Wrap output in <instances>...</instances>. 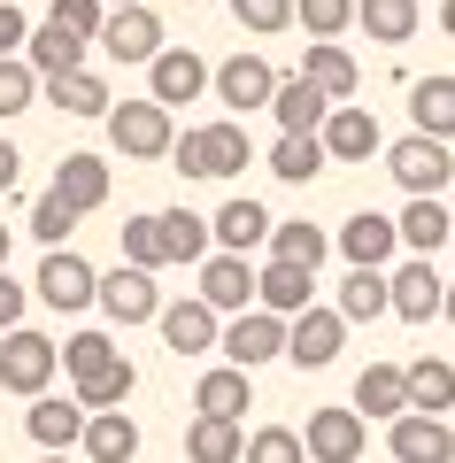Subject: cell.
Listing matches in <instances>:
<instances>
[{
    "instance_id": "obj_1",
    "label": "cell",
    "mask_w": 455,
    "mask_h": 463,
    "mask_svg": "<svg viewBox=\"0 0 455 463\" xmlns=\"http://www.w3.org/2000/svg\"><path fill=\"white\" fill-rule=\"evenodd\" d=\"M247 163H255V147H247L240 116H224V124H185L170 139V170H185V178H240Z\"/></svg>"
},
{
    "instance_id": "obj_2",
    "label": "cell",
    "mask_w": 455,
    "mask_h": 463,
    "mask_svg": "<svg viewBox=\"0 0 455 463\" xmlns=\"http://www.w3.org/2000/svg\"><path fill=\"white\" fill-rule=\"evenodd\" d=\"M170 139H178V124H170V109L155 93L147 100H124V109H109V147L124 155V163H163Z\"/></svg>"
},
{
    "instance_id": "obj_3",
    "label": "cell",
    "mask_w": 455,
    "mask_h": 463,
    "mask_svg": "<svg viewBox=\"0 0 455 463\" xmlns=\"http://www.w3.org/2000/svg\"><path fill=\"white\" fill-rule=\"evenodd\" d=\"M54 371H62V347L47 340V332H0V394H47L54 386Z\"/></svg>"
},
{
    "instance_id": "obj_4",
    "label": "cell",
    "mask_w": 455,
    "mask_h": 463,
    "mask_svg": "<svg viewBox=\"0 0 455 463\" xmlns=\"http://www.w3.org/2000/svg\"><path fill=\"white\" fill-rule=\"evenodd\" d=\"M216 355L240 364V371H262L270 355H286V317L262 309V301H255V309H240V317L224 325V340H216Z\"/></svg>"
},
{
    "instance_id": "obj_5",
    "label": "cell",
    "mask_w": 455,
    "mask_h": 463,
    "mask_svg": "<svg viewBox=\"0 0 455 463\" xmlns=\"http://www.w3.org/2000/svg\"><path fill=\"white\" fill-rule=\"evenodd\" d=\"M386 170H393L402 194H440V185L455 178V155H448V139L409 132V139H393V147H386Z\"/></svg>"
},
{
    "instance_id": "obj_6",
    "label": "cell",
    "mask_w": 455,
    "mask_h": 463,
    "mask_svg": "<svg viewBox=\"0 0 455 463\" xmlns=\"http://www.w3.org/2000/svg\"><path fill=\"white\" fill-rule=\"evenodd\" d=\"M163 16H155V8H147V0H131V8H109V24H100V54H109V62H155V54H163Z\"/></svg>"
},
{
    "instance_id": "obj_7",
    "label": "cell",
    "mask_w": 455,
    "mask_h": 463,
    "mask_svg": "<svg viewBox=\"0 0 455 463\" xmlns=\"http://www.w3.org/2000/svg\"><path fill=\"white\" fill-rule=\"evenodd\" d=\"M340 340H347V317L340 309H301V317H286V364L293 371H325V364H340Z\"/></svg>"
},
{
    "instance_id": "obj_8",
    "label": "cell",
    "mask_w": 455,
    "mask_h": 463,
    "mask_svg": "<svg viewBox=\"0 0 455 463\" xmlns=\"http://www.w3.org/2000/svg\"><path fill=\"white\" fill-rule=\"evenodd\" d=\"M39 301L47 309H62V317H78V309H93V294H100V270L85 263V255H70V248H47V263H39Z\"/></svg>"
},
{
    "instance_id": "obj_9",
    "label": "cell",
    "mask_w": 455,
    "mask_h": 463,
    "mask_svg": "<svg viewBox=\"0 0 455 463\" xmlns=\"http://www.w3.org/2000/svg\"><path fill=\"white\" fill-rule=\"evenodd\" d=\"M209 93L224 100L232 116H255V109H270L278 70L262 62V54H232V62H216V70H209Z\"/></svg>"
},
{
    "instance_id": "obj_10",
    "label": "cell",
    "mask_w": 455,
    "mask_h": 463,
    "mask_svg": "<svg viewBox=\"0 0 455 463\" xmlns=\"http://www.w3.org/2000/svg\"><path fill=\"white\" fill-rule=\"evenodd\" d=\"M301 448H309V463H355L371 448V417L363 410H309Z\"/></svg>"
},
{
    "instance_id": "obj_11",
    "label": "cell",
    "mask_w": 455,
    "mask_h": 463,
    "mask_svg": "<svg viewBox=\"0 0 455 463\" xmlns=\"http://www.w3.org/2000/svg\"><path fill=\"white\" fill-rule=\"evenodd\" d=\"M93 301L116 317V325H155V317H163V286H155V270H139V263H116Z\"/></svg>"
},
{
    "instance_id": "obj_12",
    "label": "cell",
    "mask_w": 455,
    "mask_h": 463,
    "mask_svg": "<svg viewBox=\"0 0 455 463\" xmlns=\"http://www.w3.org/2000/svg\"><path fill=\"white\" fill-rule=\"evenodd\" d=\"M194 294L209 301L216 317H240V309H255V263H247V255L209 248V255H201V286H194Z\"/></svg>"
},
{
    "instance_id": "obj_13",
    "label": "cell",
    "mask_w": 455,
    "mask_h": 463,
    "mask_svg": "<svg viewBox=\"0 0 455 463\" xmlns=\"http://www.w3.org/2000/svg\"><path fill=\"white\" fill-rule=\"evenodd\" d=\"M163 347L170 355H216V340H224V317L209 309L201 294H185V301H163Z\"/></svg>"
},
{
    "instance_id": "obj_14",
    "label": "cell",
    "mask_w": 455,
    "mask_h": 463,
    "mask_svg": "<svg viewBox=\"0 0 455 463\" xmlns=\"http://www.w3.org/2000/svg\"><path fill=\"white\" fill-rule=\"evenodd\" d=\"M386 294H393V317H402V325H432L448 279L432 270V255H409L402 270H386Z\"/></svg>"
},
{
    "instance_id": "obj_15",
    "label": "cell",
    "mask_w": 455,
    "mask_h": 463,
    "mask_svg": "<svg viewBox=\"0 0 455 463\" xmlns=\"http://www.w3.org/2000/svg\"><path fill=\"white\" fill-rule=\"evenodd\" d=\"M147 93L163 100V109H185V100L209 93V62H201L194 47H163L155 62H147Z\"/></svg>"
},
{
    "instance_id": "obj_16",
    "label": "cell",
    "mask_w": 455,
    "mask_h": 463,
    "mask_svg": "<svg viewBox=\"0 0 455 463\" xmlns=\"http://www.w3.org/2000/svg\"><path fill=\"white\" fill-rule=\"evenodd\" d=\"M386 440H393V463H455V432L432 410H402Z\"/></svg>"
},
{
    "instance_id": "obj_17",
    "label": "cell",
    "mask_w": 455,
    "mask_h": 463,
    "mask_svg": "<svg viewBox=\"0 0 455 463\" xmlns=\"http://www.w3.org/2000/svg\"><path fill=\"white\" fill-rule=\"evenodd\" d=\"M325 155L332 163H371L378 147H386V139H378V116L371 109H355V100H332V116H325Z\"/></svg>"
},
{
    "instance_id": "obj_18",
    "label": "cell",
    "mask_w": 455,
    "mask_h": 463,
    "mask_svg": "<svg viewBox=\"0 0 455 463\" xmlns=\"http://www.w3.org/2000/svg\"><path fill=\"white\" fill-rule=\"evenodd\" d=\"M270 224H278V216L262 209V201H247V194H232L224 209L209 216V232H216V248H224V255H255V248H270Z\"/></svg>"
},
{
    "instance_id": "obj_19",
    "label": "cell",
    "mask_w": 455,
    "mask_h": 463,
    "mask_svg": "<svg viewBox=\"0 0 455 463\" xmlns=\"http://www.w3.org/2000/svg\"><path fill=\"white\" fill-rule=\"evenodd\" d=\"M393 232H402L409 255H440L455 240V216H448V201H440V194H409V209L393 216Z\"/></svg>"
},
{
    "instance_id": "obj_20",
    "label": "cell",
    "mask_w": 455,
    "mask_h": 463,
    "mask_svg": "<svg viewBox=\"0 0 455 463\" xmlns=\"http://www.w3.org/2000/svg\"><path fill=\"white\" fill-rule=\"evenodd\" d=\"M255 301H262V309H278V317H301L317 301V270L309 263H278V255H270V263L255 270Z\"/></svg>"
},
{
    "instance_id": "obj_21",
    "label": "cell",
    "mask_w": 455,
    "mask_h": 463,
    "mask_svg": "<svg viewBox=\"0 0 455 463\" xmlns=\"http://www.w3.org/2000/svg\"><path fill=\"white\" fill-rule=\"evenodd\" d=\"M340 255H347V263H371V270H386L393 255H402V232H393V216H378V209L347 216V224H340Z\"/></svg>"
},
{
    "instance_id": "obj_22",
    "label": "cell",
    "mask_w": 455,
    "mask_h": 463,
    "mask_svg": "<svg viewBox=\"0 0 455 463\" xmlns=\"http://www.w3.org/2000/svg\"><path fill=\"white\" fill-rule=\"evenodd\" d=\"M301 78H309L325 100H355L363 70H355V54H347L340 39H309V54H301Z\"/></svg>"
},
{
    "instance_id": "obj_23",
    "label": "cell",
    "mask_w": 455,
    "mask_h": 463,
    "mask_svg": "<svg viewBox=\"0 0 455 463\" xmlns=\"http://www.w3.org/2000/svg\"><path fill=\"white\" fill-rule=\"evenodd\" d=\"M24 425H32L39 448H78L85 440V402L78 394H32V410H24Z\"/></svg>"
},
{
    "instance_id": "obj_24",
    "label": "cell",
    "mask_w": 455,
    "mask_h": 463,
    "mask_svg": "<svg viewBox=\"0 0 455 463\" xmlns=\"http://www.w3.org/2000/svg\"><path fill=\"white\" fill-rule=\"evenodd\" d=\"M255 371H240V364H216V371H201V386H194V410L201 417H247L255 410Z\"/></svg>"
},
{
    "instance_id": "obj_25",
    "label": "cell",
    "mask_w": 455,
    "mask_h": 463,
    "mask_svg": "<svg viewBox=\"0 0 455 463\" xmlns=\"http://www.w3.org/2000/svg\"><path fill=\"white\" fill-rule=\"evenodd\" d=\"M270 116H278V132H325V116H332V100L317 93L301 70L293 78H278V93H270Z\"/></svg>"
},
{
    "instance_id": "obj_26",
    "label": "cell",
    "mask_w": 455,
    "mask_h": 463,
    "mask_svg": "<svg viewBox=\"0 0 455 463\" xmlns=\"http://www.w3.org/2000/svg\"><path fill=\"white\" fill-rule=\"evenodd\" d=\"M85 463H131L139 456V425L124 410H85Z\"/></svg>"
},
{
    "instance_id": "obj_27",
    "label": "cell",
    "mask_w": 455,
    "mask_h": 463,
    "mask_svg": "<svg viewBox=\"0 0 455 463\" xmlns=\"http://www.w3.org/2000/svg\"><path fill=\"white\" fill-rule=\"evenodd\" d=\"M85 47H93V39L62 32V24H39V32L24 39V62H32L39 85H47V78H62V70H85Z\"/></svg>"
},
{
    "instance_id": "obj_28",
    "label": "cell",
    "mask_w": 455,
    "mask_h": 463,
    "mask_svg": "<svg viewBox=\"0 0 455 463\" xmlns=\"http://www.w3.org/2000/svg\"><path fill=\"white\" fill-rule=\"evenodd\" d=\"M54 194L78 216H93L100 201H109V163H100V155H62V163H54Z\"/></svg>"
},
{
    "instance_id": "obj_29",
    "label": "cell",
    "mask_w": 455,
    "mask_h": 463,
    "mask_svg": "<svg viewBox=\"0 0 455 463\" xmlns=\"http://www.w3.org/2000/svg\"><path fill=\"white\" fill-rule=\"evenodd\" d=\"M340 317H347V325H378V317H393L386 270H371V263L347 270V279H340Z\"/></svg>"
},
{
    "instance_id": "obj_30",
    "label": "cell",
    "mask_w": 455,
    "mask_h": 463,
    "mask_svg": "<svg viewBox=\"0 0 455 463\" xmlns=\"http://www.w3.org/2000/svg\"><path fill=\"white\" fill-rule=\"evenodd\" d=\"M355 410L363 417H402L409 410V379H402V364H363V379H355Z\"/></svg>"
},
{
    "instance_id": "obj_31",
    "label": "cell",
    "mask_w": 455,
    "mask_h": 463,
    "mask_svg": "<svg viewBox=\"0 0 455 463\" xmlns=\"http://www.w3.org/2000/svg\"><path fill=\"white\" fill-rule=\"evenodd\" d=\"M240 448H247L240 417H201L194 410V425H185V456L194 463H240Z\"/></svg>"
},
{
    "instance_id": "obj_32",
    "label": "cell",
    "mask_w": 455,
    "mask_h": 463,
    "mask_svg": "<svg viewBox=\"0 0 455 463\" xmlns=\"http://www.w3.org/2000/svg\"><path fill=\"white\" fill-rule=\"evenodd\" d=\"M409 124L432 139H455V78H417L409 85Z\"/></svg>"
},
{
    "instance_id": "obj_33",
    "label": "cell",
    "mask_w": 455,
    "mask_h": 463,
    "mask_svg": "<svg viewBox=\"0 0 455 463\" xmlns=\"http://www.w3.org/2000/svg\"><path fill=\"white\" fill-rule=\"evenodd\" d=\"M325 163H332V155H325L317 132H278V147H270V178H286V185H309Z\"/></svg>"
},
{
    "instance_id": "obj_34",
    "label": "cell",
    "mask_w": 455,
    "mask_h": 463,
    "mask_svg": "<svg viewBox=\"0 0 455 463\" xmlns=\"http://www.w3.org/2000/svg\"><path fill=\"white\" fill-rule=\"evenodd\" d=\"M409 379V410H455V364H440V355H417V364H402Z\"/></svg>"
},
{
    "instance_id": "obj_35",
    "label": "cell",
    "mask_w": 455,
    "mask_h": 463,
    "mask_svg": "<svg viewBox=\"0 0 455 463\" xmlns=\"http://www.w3.org/2000/svg\"><path fill=\"white\" fill-rule=\"evenodd\" d=\"M355 24L378 47H409L417 39V0H355Z\"/></svg>"
},
{
    "instance_id": "obj_36",
    "label": "cell",
    "mask_w": 455,
    "mask_h": 463,
    "mask_svg": "<svg viewBox=\"0 0 455 463\" xmlns=\"http://www.w3.org/2000/svg\"><path fill=\"white\" fill-rule=\"evenodd\" d=\"M70 386H78L85 410H124V402L139 394V371H131V355H116V364H100L93 379H70Z\"/></svg>"
},
{
    "instance_id": "obj_37",
    "label": "cell",
    "mask_w": 455,
    "mask_h": 463,
    "mask_svg": "<svg viewBox=\"0 0 455 463\" xmlns=\"http://www.w3.org/2000/svg\"><path fill=\"white\" fill-rule=\"evenodd\" d=\"M39 93H47L62 116H109V85H100L93 70H62V78H47Z\"/></svg>"
},
{
    "instance_id": "obj_38",
    "label": "cell",
    "mask_w": 455,
    "mask_h": 463,
    "mask_svg": "<svg viewBox=\"0 0 455 463\" xmlns=\"http://www.w3.org/2000/svg\"><path fill=\"white\" fill-rule=\"evenodd\" d=\"M163 240H170V263H201L216 248L209 216H194V209H163Z\"/></svg>"
},
{
    "instance_id": "obj_39",
    "label": "cell",
    "mask_w": 455,
    "mask_h": 463,
    "mask_svg": "<svg viewBox=\"0 0 455 463\" xmlns=\"http://www.w3.org/2000/svg\"><path fill=\"white\" fill-rule=\"evenodd\" d=\"M325 248H332V240H325V232H317L309 224V216H293V224H270V255H278V263H325Z\"/></svg>"
},
{
    "instance_id": "obj_40",
    "label": "cell",
    "mask_w": 455,
    "mask_h": 463,
    "mask_svg": "<svg viewBox=\"0 0 455 463\" xmlns=\"http://www.w3.org/2000/svg\"><path fill=\"white\" fill-rule=\"evenodd\" d=\"M240 463H309V448H301V432H293V425H262V432H247Z\"/></svg>"
},
{
    "instance_id": "obj_41",
    "label": "cell",
    "mask_w": 455,
    "mask_h": 463,
    "mask_svg": "<svg viewBox=\"0 0 455 463\" xmlns=\"http://www.w3.org/2000/svg\"><path fill=\"white\" fill-rule=\"evenodd\" d=\"M124 263H139V270H163L170 263L163 216H131V224H124Z\"/></svg>"
},
{
    "instance_id": "obj_42",
    "label": "cell",
    "mask_w": 455,
    "mask_h": 463,
    "mask_svg": "<svg viewBox=\"0 0 455 463\" xmlns=\"http://www.w3.org/2000/svg\"><path fill=\"white\" fill-rule=\"evenodd\" d=\"M39 100V70L24 62V54H0V124H8V116H24Z\"/></svg>"
},
{
    "instance_id": "obj_43",
    "label": "cell",
    "mask_w": 455,
    "mask_h": 463,
    "mask_svg": "<svg viewBox=\"0 0 455 463\" xmlns=\"http://www.w3.org/2000/svg\"><path fill=\"white\" fill-rule=\"evenodd\" d=\"M116 355H124V347H116L109 332H70V340H62V371H70V379H93V371L116 364Z\"/></svg>"
},
{
    "instance_id": "obj_44",
    "label": "cell",
    "mask_w": 455,
    "mask_h": 463,
    "mask_svg": "<svg viewBox=\"0 0 455 463\" xmlns=\"http://www.w3.org/2000/svg\"><path fill=\"white\" fill-rule=\"evenodd\" d=\"M293 24L309 39H340L347 24H355V0H293Z\"/></svg>"
},
{
    "instance_id": "obj_45",
    "label": "cell",
    "mask_w": 455,
    "mask_h": 463,
    "mask_svg": "<svg viewBox=\"0 0 455 463\" xmlns=\"http://www.w3.org/2000/svg\"><path fill=\"white\" fill-rule=\"evenodd\" d=\"M70 232H78V209H70V201L54 194V185H47V194L32 201V240H47V248H62Z\"/></svg>"
},
{
    "instance_id": "obj_46",
    "label": "cell",
    "mask_w": 455,
    "mask_h": 463,
    "mask_svg": "<svg viewBox=\"0 0 455 463\" xmlns=\"http://www.w3.org/2000/svg\"><path fill=\"white\" fill-rule=\"evenodd\" d=\"M232 16H240V32L270 39V32H286V24H293V0H232Z\"/></svg>"
},
{
    "instance_id": "obj_47",
    "label": "cell",
    "mask_w": 455,
    "mask_h": 463,
    "mask_svg": "<svg viewBox=\"0 0 455 463\" xmlns=\"http://www.w3.org/2000/svg\"><path fill=\"white\" fill-rule=\"evenodd\" d=\"M47 24H62V32H78V39H100V24H109V0H54Z\"/></svg>"
},
{
    "instance_id": "obj_48",
    "label": "cell",
    "mask_w": 455,
    "mask_h": 463,
    "mask_svg": "<svg viewBox=\"0 0 455 463\" xmlns=\"http://www.w3.org/2000/svg\"><path fill=\"white\" fill-rule=\"evenodd\" d=\"M24 39H32V24H24V8H16V0H0V54H16Z\"/></svg>"
},
{
    "instance_id": "obj_49",
    "label": "cell",
    "mask_w": 455,
    "mask_h": 463,
    "mask_svg": "<svg viewBox=\"0 0 455 463\" xmlns=\"http://www.w3.org/2000/svg\"><path fill=\"white\" fill-rule=\"evenodd\" d=\"M24 301H32V294H24V286L0 270V332H16V325H24Z\"/></svg>"
},
{
    "instance_id": "obj_50",
    "label": "cell",
    "mask_w": 455,
    "mask_h": 463,
    "mask_svg": "<svg viewBox=\"0 0 455 463\" xmlns=\"http://www.w3.org/2000/svg\"><path fill=\"white\" fill-rule=\"evenodd\" d=\"M24 178V155H16V139H0V194Z\"/></svg>"
},
{
    "instance_id": "obj_51",
    "label": "cell",
    "mask_w": 455,
    "mask_h": 463,
    "mask_svg": "<svg viewBox=\"0 0 455 463\" xmlns=\"http://www.w3.org/2000/svg\"><path fill=\"white\" fill-rule=\"evenodd\" d=\"M440 32H448V39H455V0H440Z\"/></svg>"
},
{
    "instance_id": "obj_52",
    "label": "cell",
    "mask_w": 455,
    "mask_h": 463,
    "mask_svg": "<svg viewBox=\"0 0 455 463\" xmlns=\"http://www.w3.org/2000/svg\"><path fill=\"white\" fill-rule=\"evenodd\" d=\"M440 317H448V325H455V279H448V294H440Z\"/></svg>"
},
{
    "instance_id": "obj_53",
    "label": "cell",
    "mask_w": 455,
    "mask_h": 463,
    "mask_svg": "<svg viewBox=\"0 0 455 463\" xmlns=\"http://www.w3.org/2000/svg\"><path fill=\"white\" fill-rule=\"evenodd\" d=\"M39 463H70V448H47V456H39Z\"/></svg>"
},
{
    "instance_id": "obj_54",
    "label": "cell",
    "mask_w": 455,
    "mask_h": 463,
    "mask_svg": "<svg viewBox=\"0 0 455 463\" xmlns=\"http://www.w3.org/2000/svg\"><path fill=\"white\" fill-rule=\"evenodd\" d=\"M0 270H8V224H0Z\"/></svg>"
},
{
    "instance_id": "obj_55",
    "label": "cell",
    "mask_w": 455,
    "mask_h": 463,
    "mask_svg": "<svg viewBox=\"0 0 455 463\" xmlns=\"http://www.w3.org/2000/svg\"><path fill=\"white\" fill-rule=\"evenodd\" d=\"M109 8H131V0H109Z\"/></svg>"
},
{
    "instance_id": "obj_56",
    "label": "cell",
    "mask_w": 455,
    "mask_h": 463,
    "mask_svg": "<svg viewBox=\"0 0 455 463\" xmlns=\"http://www.w3.org/2000/svg\"><path fill=\"white\" fill-rule=\"evenodd\" d=\"M448 216H455V209H448Z\"/></svg>"
}]
</instances>
